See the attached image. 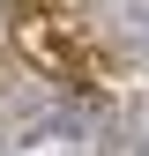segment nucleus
Returning <instances> with one entry per match:
<instances>
[]
</instances>
